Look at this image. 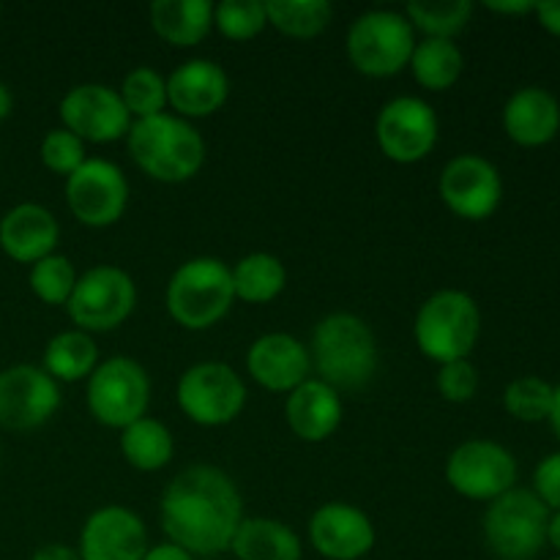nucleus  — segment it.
I'll use <instances>...</instances> for the list:
<instances>
[{
	"instance_id": "3",
	"label": "nucleus",
	"mask_w": 560,
	"mask_h": 560,
	"mask_svg": "<svg viewBox=\"0 0 560 560\" xmlns=\"http://www.w3.org/2000/svg\"><path fill=\"white\" fill-rule=\"evenodd\" d=\"M126 145L137 167L159 184H184L195 178L206 162V140L200 131L186 118L170 113L131 120Z\"/></svg>"
},
{
	"instance_id": "21",
	"label": "nucleus",
	"mask_w": 560,
	"mask_h": 560,
	"mask_svg": "<svg viewBox=\"0 0 560 560\" xmlns=\"http://www.w3.org/2000/svg\"><path fill=\"white\" fill-rule=\"evenodd\" d=\"M60 241V224L49 208L38 202H20L0 219V249L16 262L44 260Z\"/></svg>"
},
{
	"instance_id": "30",
	"label": "nucleus",
	"mask_w": 560,
	"mask_h": 560,
	"mask_svg": "<svg viewBox=\"0 0 560 560\" xmlns=\"http://www.w3.org/2000/svg\"><path fill=\"white\" fill-rule=\"evenodd\" d=\"M268 25L290 38H315L334 20L328 0H271L266 3Z\"/></svg>"
},
{
	"instance_id": "28",
	"label": "nucleus",
	"mask_w": 560,
	"mask_h": 560,
	"mask_svg": "<svg viewBox=\"0 0 560 560\" xmlns=\"http://www.w3.org/2000/svg\"><path fill=\"white\" fill-rule=\"evenodd\" d=\"M230 273H233L235 299L244 301V304H268L277 295H282L284 284H288L284 262L268 252H252V255L241 257L230 268Z\"/></svg>"
},
{
	"instance_id": "37",
	"label": "nucleus",
	"mask_w": 560,
	"mask_h": 560,
	"mask_svg": "<svg viewBox=\"0 0 560 560\" xmlns=\"http://www.w3.org/2000/svg\"><path fill=\"white\" fill-rule=\"evenodd\" d=\"M438 392L446 402L463 405L470 402L479 392V370L474 366V361H448V364H441V372H438Z\"/></svg>"
},
{
	"instance_id": "36",
	"label": "nucleus",
	"mask_w": 560,
	"mask_h": 560,
	"mask_svg": "<svg viewBox=\"0 0 560 560\" xmlns=\"http://www.w3.org/2000/svg\"><path fill=\"white\" fill-rule=\"evenodd\" d=\"M38 156L42 164L55 175H63L69 178L77 167L88 159L85 142L77 135H71L69 129H52L44 135L42 148H38Z\"/></svg>"
},
{
	"instance_id": "6",
	"label": "nucleus",
	"mask_w": 560,
	"mask_h": 560,
	"mask_svg": "<svg viewBox=\"0 0 560 560\" xmlns=\"http://www.w3.org/2000/svg\"><path fill=\"white\" fill-rule=\"evenodd\" d=\"M348 58L366 77H394L410 63L416 31L402 11L372 9L353 20L348 31Z\"/></svg>"
},
{
	"instance_id": "20",
	"label": "nucleus",
	"mask_w": 560,
	"mask_h": 560,
	"mask_svg": "<svg viewBox=\"0 0 560 560\" xmlns=\"http://www.w3.org/2000/svg\"><path fill=\"white\" fill-rule=\"evenodd\" d=\"M230 96L228 71L208 58H191L167 77V104L178 118H208Z\"/></svg>"
},
{
	"instance_id": "43",
	"label": "nucleus",
	"mask_w": 560,
	"mask_h": 560,
	"mask_svg": "<svg viewBox=\"0 0 560 560\" xmlns=\"http://www.w3.org/2000/svg\"><path fill=\"white\" fill-rule=\"evenodd\" d=\"M11 109H14V96H11L9 85H5V82L0 80V120L9 118Z\"/></svg>"
},
{
	"instance_id": "33",
	"label": "nucleus",
	"mask_w": 560,
	"mask_h": 560,
	"mask_svg": "<svg viewBox=\"0 0 560 560\" xmlns=\"http://www.w3.org/2000/svg\"><path fill=\"white\" fill-rule=\"evenodd\" d=\"M77 277H80V273L74 271L69 257L55 255L52 252V255H47L44 260L33 262L27 282H31L33 295H36L38 301H44V304L49 306H66L69 304L71 293H74Z\"/></svg>"
},
{
	"instance_id": "18",
	"label": "nucleus",
	"mask_w": 560,
	"mask_h": 560,
	"mask_svg": "<svg viewBox=\"0 0 560 560\" xmlns=\"http://www.w3.org/2000/svg\"><path fill=\"white\" fill-rule=\"evenodd\" d=\"M80 560H142L148 552L145 523L126 506H102L80 530Z\"/></svg>"
},
{
	"instance_id": "19",
	"label": "nucleus",
	"mask_w": 560,
	"mask_h": 560,
	"mask_svg": "<svg viewBox=\"0 0 560 560\" xmlns=\"http://www.w3.org/2000/svg\"><path fill=\"white\" fill-rule=\"evenodd\" d=\"M246 372L266 392L290 394L301 383L310 381V348H304L293 334H262L246 353Z\"/></svg>"
},
{
	"instance_id": "27",
	"label": "nucleus",
	"mask_w": 560,
	"mask_h": 560,
	"mask_svg": "<svg viewBox=\"0 0 560 560\" xmlns=\"http://www.w3.org/2000/svg\"><path fill=\"white\" fill-rule=\"evenodd\" d=\"M173 452V432L151 416H142L140 421L120 430V454L131 468L142 470V474H156V470L167 468Z\"/></svg>"
},
{
	"instance_id": "46",
	"label": "nucleus",
	"mask_w": 560,
	"mask_h": 560,
	"mask_svg": "<svg viewBox=\"0 0 560 560\" xmlns=\"http://www.w3.org/2000/svg\"><path fill=\"white\" fill-rule=\"evenodd\" d=\"M556 560H560V558H556Z\"/></svg>"
},
{
	"instance_id": "11",
	"label": "nucleus",
	"mask_w": 560,
	"mask_h": 560,
	"mask_svg": "<svg viewBox=\"0 0 560 560\" xmlns=\"http://www.w3.org/2000/svg\"><path fill=\"white\" fill-rule=\"evenodd\" d=\"M446 481L470 501H495L517 481V459L495 441H465L448 454Z\"/></svg>"
},
{
	"instance_id": "40",
	"label": "nucleus",
	"mask_w": 560,
	"mask_h": 560,
	"mask_svg": "<svg viewBox=\"0 0 560 560\" xmlns=\"http://www.w3.org/2000/svg\"><path fill=\"white\" fill-rule=\"evenodd\" d=\"M31 560H80V552L69 545H58V541H52V545L38 547V550L31 556Z\"/></svg>"
},
{
	"instance_id": "4",
	"label": "nucleus",
	"mask_w": 560,
	"mask_h": 560,
	"mask_svg": "<svg viewBox=\"0 0 560 560\" xmlns=\"http://www.w3.org/2000/svg\"><path fill=\"white\" fill-rule=\"evenodd\" d=\"M167 312L178 326L206 331L217 326L233 306V273L219 257H191L170 277Z\"/></svg>"
},
{
	"instance_id": "8",
	"label": "nucleus",
	"mask_w": 560,
	"mask_h": 560,
	"mask_svg": "<svg viewBox=\"0 0 560 560\" xmlns=\"http://www.w3.org/2000/svg\"><path fill=\"white\" fill-rule=\"evenodd\" d=\"M88 410L98 424L109 430H126L140 421L151 405V377L145 366L126 355L102 361L88 377Z\"/></svg>"
},
{
	"instance_id": "38",
	"label": "nucleus",
	"mask_w": 560,
	"mask_h": 560,
	"mask_svg": "<svg viewBox=\"0 0 560 560\" xmlns=\"http://www.w3.org/2000/svg\"><path fill=\"white\" fill-rule=\"evenodd\" d=\"M534 492L547 509L560 512V452L547 454L534 474Z\"/></svg>"
},
{
	"instance_id": "42",
	"label": "nucleus",
	"mask_w": 560,
	"mask_h": 560,
	"mask_svg": "<svg viewBox=\"0 0 560 560\" xmlns=\"http://www.w3.org/2000/svg\"><path fill=\"white\" fill-rule=\"evenodd\" d=\"M536 3H530V0H509V3H501V0H490L487 3V9L490 11H498V14H528V11H534Z\"/></svg>"
},
{
	"instance_id": "29",
	"label": "nucleus",
	"mask_w": 560,
	"mask_h": 560,
	"mask_svg": "<svg viewBox=\"0 0 560 560\" xmlns=\"http://www.w3.org/2000/svg\"><path fill=\"white\" fill-rule=\"evenodd\" d=\"M408 66L421 88L441 93L459 80L465 58L452 38H424L416 42Z\"/></svg>"
},
{
	"instance_id": "9",
	"label": "nucleus",
	"mask_w": 560,
	"mask_h": 560,
	"mask_svg": "<svg viewBox=\"0 0 560 560\" xmlns=\"http://www.w3.org/2000/svg\"><path fill=\"white\" fill-rule=\"evenodd\" d=\"M137 306V284L124 268L93 266L77 277L69 310L71 323L85 334H102L118 328Z\"/></svg>"
},
{
	"instance_id": "10",
	"label": "nucleus",
	"mask_w": 560,
	"mask_h": 560,
	"mask_svg": "<svg viewBox=\"0 0 560 560\" xmlns=\"http://www.w3.org/2000/svg\"><path fill=\"white\" fill-rule=\"evenodd\" d=\"M175 397L189 421L200 427H224L244 410L246 386L224 361H200L180 375Z\"/></svg>"
},
{
	"instance_id": "2",
	"label": "nucleus",
	"mask_w": 560,
	"mask_h": 560,
	"mask_svg": "<svg viewBox=\"0 0 560 560\" xmlns=\"http://www.w3.org/2000/svg\"><path fill=\"white\" fill-rule=\"evenodd\" d=\"M317 381L334 392H359L377 372V339L370 323L350 312L323 317L312 331L310 348Z\"/></svg>"
},
{
	"instance_id": "24",
	"label": "nucleus",
	"mask_w": 560,
	"mask_h": 560,
	"mask_svg": "<svg viewBox=\"0 0 560 560\" xmlns=\"http://www.w3.org/2000/svg\"><path fill=\"white\" fill-rule=\"evenodd\" d=\"M238 560H301L299 534L290 525L271 517H244L230 545Z\"/></svg>"
},
{
	"instance_id": "15",
	"label": "nucleus",
	"mask_w": 560,
	"mask_h": 560,
	"mask_svg": "<svg viewBox=\"0 0 560 560\" xmlns=\"http://www.w3.org/2000/svg\"><path fill=\"white\" fill-rule=\"evenodd\" d=\"M60 408V383L36 364H14L0 372V427L27 432L47 424Z\"/></svg>"
},
{
	"instance_id": "32",
	"label": "nucleus",
	"mask_w": 560,
	"mask_h": 560,
	"mask_svg": "<svg viewBox=\"0 0 560 560\" xmlns=\"http://www.w3.org/2000/svg\"><path fill=\"white\" fill-rule=\"evenodd\" d=\"M126 109L135 120L153 118L167 109V80L151 66H137L124 77L118 88Z\"/></svg>"
},
{
	"instance_id": "41",
	"label": "nucleus",
	"mask_w": 560,
	"mask_h": 560,
	"mask_svg": "<svg viewBox=\"0 0 560 560\" xmlns=\"http://www.w3.org/2000/svg\"><path fill=\"white\" fill-rule=\"evenodd\" d=\"M142 560H195V556H191V552H186L184 547L173 545V541H164V545L148 547L145 558Z\"/></svg>"
},
{
	"instance_id": "16",
	"label": "nucleus",
	"mask_w": 560,
	"mask_h": 560,
	"mask_svg": "<svg viewBox=\"0 0 560 560\" xmlns=\"http://www.w3.org/2000/svg\"><path fill=\"white\" fill-rule=\"evenodd\" d=\"M438 189L448 211L468 222H481L501 206L503 180L495 164L487 162L485 156L463 153L443 167Z\"/></svg>"
},
{
	"instance_id": "25",
	"label": "nucleus",
	"mask_w": 560,
	"mask_h": 560,
	"mask_svg": "<svg viewBox=\"0 0 560 560\" xmlns=\"http://www.w3.org/2000/svg\"><path fill=\"white\" fill-rule=\"evenodd\" d=\"M148 14L156 36L173 47H197L213 27L208 0H153Z\"/></svg>"
},
{
	"instance_id": "34",
	"label": "nucleus",
	"mask_w": 560,
	"mask_h": 560,
	"mask_svg": "<svg viewBox=\"0 0 560 560\" xmlns=\"http://www.w3.org/2000/svg\"><path fill=\"white\" fill-rule=\"evenodd\" d=\"M213 25L230 42H249L268 27L266 3L260 0H224L213 5Z\"/></svg>"
},
{
	"instance_id": "5",
	"label": "nucleus",
	"mask_w": 560,
	"mask_h": 560,
	"mask_svg": "<svg viewBox=\"0 0 560 560\" xmlns=\"http://www.w3.org/2000/svg\"><path fill=\"white\" fill-rule=\"evenodd\" d=\"M481 334V312L463 290H438L416 312L413 337L421 353L438 364L470 359Z\"/></svg>"
},
{
	"instance_id": "14",
	"label": "nucleus",
	"mask_w": 560,
	"mask_h": 560,
	"mask_svg": "<svg viewBox=\"0 0 560 560\" xmlns=\"http://www.w3.org/2000/svg\"><path fill=\"white\" fill-rule=\"evenodd\" d=\"M60 120L63 129L80 137L82 142H96V145L124 140L131 129V115L120 93L102 82H82L71 88L60 98Z\"/></svg>"
},
{
	"instance_id": "23",
	"label": "nucleus",
	"mask_w": 560,
	"mask_h": 560,
	"mask_svg": "<svg viewBox=\"0 0 560 560\" xmlns=\"http://www.w3.org/2000/svg\"><path fill=\"white\" fill-rule=\"evenodd\" d=\"M503 129L517 145H545L560 129L558 98L539 85L520 88L503 107Z\"/></svg>"
},
{
	"instance_id": "45",
	"label": "nucleus",
	"mask_w": 560,
	"mask_h": 560,
	"mask_svg": "<svg viewBox=\"0 0 560 560\" xmlns=\"http://www.w3.org/2000/svg\"><path fill=\"white\" fill-rule=\"evenodd\" d=\"M550 424H552V430H556V435H558V441H560V386H556V397H552Z\"/></svg>"
},
{
	"instance_id": "7",
	"label": "nucleus",
	"mask_w": 560,
	"mask_h": 560,
	"mask_svg": "<svg viewBox=\"0 0 560 560\" xmlns=\"http://www.w3.org/2000/svg\"><path fill=\"white\" fill-rule=\"evenodd\" d=\"M550 509L534 490L512 487L485 514V541L501 560H534L547 545Z\"/></svg>"
},
{
	"instance_id": "1",
	"label": "nucleus",
	"mask_w": 560,
	"mask_h": 560,
	"mask_svg": "<svg viewBox=\"0 0 560 560\" xmlns=\"http://www.w3.org/2000/svg\"><path fill=\"white\" fill-rule=\"evenodd\" d=\"M162 530L191 556H219L230 550L244 520L235 481L213 465H191L164 487Z\"/></svg>"
},
{
	"instance_id": "31",
	"label": "nucleus",
	"mask_w": 560,
	"mask_h": 560,
	"mask_svg": "<svg viewBox=\"0 0 560 560\" xmlns=\"http://www.w3.org/2000/svg\"><path fill=\"white\" fill-rule=\"evenodd\" d=\"M474 14V3L468 0H413L405 5V16L413 31L424 33V38H452L468 25Z\"/></svg>"
},
{
	"instance_id": "35",
	"label": "nucleus",
	"mask_w": 560,
	"mask_h": 560,
	"mask_svg": "<svg viewBox=\"0 0 560 560\" xmlns=\"http://www.w3.org/2000/svg\"><path fill=\"white\" fill-rule=\"evenodd\" d=\"M552 397H556V386L536 375H525L509 383L503 392V405L520 421H545L550 419Z\"/></svg>"
},
{
	"instance_id": "22",
	"label": "nucleus",
	"mask_w": 560,
	"mask_h": 560,
	"mask_svg": "<svg viewBox=\"0 0 560 560\" xmlns=\"http://www.w3.org/2000/svg\"><path fill=\"white\" fill-rule=\"evenodd\" d=\"M284 416H288V424L295 438H301L304 443H323L342 424V394L334 392L317 377H310L288 394Z\"/></svg>"
},
{
	"instance_id": "26",
	"label": "nucleus",
	"mask_w": 560,
	"mask_h": 560,
	"mask_svg": "<svg viewBox=\"0 0 560 560\" xmlns=\"http://www.w3.org/2000/svg\"><path fill=\"white\" fill-rule=\"evenodd\" d=\"M98 366V350L91 334L71 328L55 334L44 348V372L58 383H80Z\"/></svg>"
},
{
	"instance_id": "13",
	"label": "nucleus",
	"mask_w": 560,
	"mask_h": 560,
	"mask_svg": "<svg viewBox=\"0 0 560 560\" xmlns=\"http://www.w3.org/2000/svg\"><path fill=\"white\" fill-rule=\"evenodd\" d=\"M438 115L424 98L397 96L377 113L375 137L383 156L397 164H416L438 145Z\"/></svg>"
},
{
	"instance_id": "44",
	"label": "nucleus",
	"mask_w": 560,
	"mask_h": 560,
	"mask_svg": "<svg viewBox=\"0 0 560 560\" xmlns=\"http://www.w3.org/2000/svg\"><path fill=\"white\" fill-rule=\"evenodd\" d=\"M547 541L560 552V512L550 517V525H547Z\"/></svg>"
},
{
	"instance_id": "17",
	"label": "nucleus",
	"mask_w": 560,
	"mask_h": 560,
	"mask_svg": "<svg viewBox=\"0 0 560 560\" xmlns=\"http://www.w3.org/2000/svg\"><path fill=\"white\" fill-rule=\"evenodd\" d=\"M375 525L353 503L334 501L310 520V545L326 560H361L375 547Z\"/></svg>"
},
{
	"instance_id": "39",
	"label": "nucleus",
	"mask_w": 560,
	"mask_h": 560,
	"mask_svg": "<svg viewBox=\"0 0 560 560\" xmlns=\"http://www.w3.org/2000/svg\"><path fill=\"white\" fill-rule=\"evenodd\" d=\"M534 11L545 31L560 36V0H541V3L534 5Z\"/></svg>"
},
{
	"instance_id": "12",
	"label": "nucleus",
	"mask_w": 560,
	"mask_h": 560,
	"mask_svg": "<svg viewBox=\"0 0 560 560\" xmlns=\"http://www.w3.org/2000/svg\"><path fill=\"white\" fill-rule=\"evenodd\" d=\"M66 202L85 228H109L129 206V180L118 164L107 159H85L66 178Z\"/></svg>"
}]
</instances>
